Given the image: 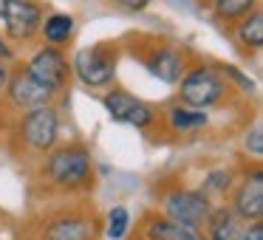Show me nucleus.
<instances>
[{"label": "nucleus", "mask_w": 263, "mask_h": 240, "mask_svg": "<svg viewBox=\"0 0 263 240\" xmlns=\"http://www.w3.org/2000/svg\"><path fill=\"white\" fill-rule=\"evenodd\" d=\"M46 172L54 184L74 189V187H82L91 178V158H88V153L82 147H65V150H57L48 158Z\"/></svg>", "instance_id": "2"}, {"label": "nucleus", "mask_w": 263, "mask_h": 240, "mask_svg": "<svg viewBox=\"0 0 263 240\" xmlns=\"http://www.w3.org/2000/svg\"><path fill=\"white\" fill-rule=\"evenodd\" d=\"M229 181H232V175H229L227 170H212L210 175L204 178V192H212V195H221V192H227Z\"/></svg>", "instance_id": "20"}, {"label": "nucleus", "mask_w": 263, "mask_h": 240, "mask_svg": "<svg viewBox=\"0 0 263 240\" xmlns=\"http://www.w3.org/2000/svg\"><path fill=\"white\" fill-rule=\"evenodd\" d=\"M88 237H91V223L80 221V217H60L43 232V240H88Z\"/></svg>", "instance_id": "12"}, {"label": "nucleus", "mask_w": 263, "mask_h": 240, "mask_svg": "<svg viewBox=\"0 0 263 240\" xmlns=\"http://www.w3.org/2000/svg\"><path fill=\"white\" fill-rule=\"evenodd\" d=\"M105 108H108V113L114 116L116 122H122V125H133V127H150L153 125V110H150L142 99H136L127 91H110L108 96H105Z\"/></svg>", "instance_id": "9"}, {"label": "nucleus", "mask_w": 263, "mask_h": 240, "mask_svg": "<svg viewBox=\"0 0 263 240\" xmlns=\"http://www.w3.org/2000/svg\"><path fill=\"white\" fill-rule=\"evenodd\" d=\"M210 223V240H238V221L229 209H218V212H210L206 217Z\"/></svg>", "instance_id": "15"}, {"label": "nucleus", "mask_w": 263, "mask_h": 240, "mask_svg": "<svg viewBox=\"0 0 263 240\" xmlns=\"http://www.w3.org/2000/svg\"><path fill=\"white\" fill-rule=\"evenodd\" d=\"M26 71H29L34 79H40L43 85H48L51 91H60V88H65V82H68V63H65V57L57 51V46L40 48V51L31 57V63Z\"/></svg>", "instance_id": "8"}, {"label": "nucleus", "mask_w": 263, "mask_h": 240, "mask_svg": "<svg viewBox=\"0 0 263 240\" xmlns=\"http://www.w3.org/2000/svg\"><path fill=\"white\" fill-rule=\"evenodd\" d=\"M243 23L238 26V37L246 48H260L263 46V14L252 9V14L240 17Z\"/></svg>", "instance_id": "16"}, {"label": "nucleus", "mask_w": 263, "mask_h": 240, "mask_svg": "<svg viewBox=\"0 0 263 240\" xmlns=\"http://www.w3.org/2000/svg\"><path fill=\"white\" fill-rule=\"evenodd\" d=\"M223 96V79L206 65L181 74V102H187V108L206 110Z\"/></svg>", "instance_id": "1"}, {"label": "nucleus", "mask_w": 263, "mask_h": 240, "mask_svg": "<svg viewBox=\"0 0 263 240\" xmlns=\"http://www.w3.org/2000/svg\"><path fill=\"white\" fill-rule=\"evenodd\" d=\"M12 57H14V51L6 46V40L0 37V59H12Z\"/></svg>", "instance_id": "24"}, {"label": "nucleus", "mask_w": 263, "mask_h": 240, "mask_svg": "<svg viewBox=\"0 0 263 240\" xmlns=\"http://www.w3.org/2000/svg\"><path fill=\"white\" fill-rule=\"evenodd\" d=\"M40 6L34 0H0V20L12 40H29L40 29Z\"/></svg>", "instance_id": "4"}, {"label": "nucleus", "mask_w": 263, "mask_h": 240, "mask_svg": "<svg viewBox=\"0 0 263 240\" xmlns=\"http://www.w3.org/2000/svg\"><path fill=\"white\" fill-rule=\"evenodd\" d=\"M110 3H116V6L127 9V12H144V9L153 3V0H110Z\"/></svg>", "instance_id": "22"}, {"label": "nucleus", "mask_w": 263, "mask_h": 240, "mask_svg": "<svg viewBox=\"0 0 263 240\" xmlns=\"http://www.w3.org/2000/svg\"><path fill=\"white\" fill-rule=\"evenodd\" d=\"M170 125L173 130L178 133H190V130H201V127L206 125V113H201V110H187V108H176L170 110Z\"/></svg>", "instance_id": "17"}, {"label": "nucleus", "mask_w": 263, "mask_h": 240, "mask_svg": "<svg viewBox=\"0 0 263 240\" xmlns=\"http://www.w3.org/2000/svg\"><path fill=\"white\" fill-rule=\"evenodd\" d=\"M164 212L170 221L198 229L201 223H206L212 206H210V198L204 192H198V189H176V192L167 195Z\"/></svg>", "instance_id": "3"}, {"label": "nucleus", "mask_w": 263, "mask_h": 240, "mask_svg": "<svg viewBox=\"0 0 263 240\" xmlns=\"http://www.w3.org/2000/svg\"><path fill=\"white\" fill-rule=\"evenodd\" d=\"M147 68L161 82H178L181 79V71H184V59L173 48H159V51H153L147 57Z\"/></svg>", "instance_id": "11"}, {"label": "nucleus", "mask_w": 263, "mask_h": 240, "mask_svg": "<svg viewBox=\"0 0 263 240\" xmlns=\"http://www.w3.org/2000/svg\"><path fill=\"white\" fill-rule=\"evenodd\" d=\"M74 34V17L71 14H48L43 23V37L48 46H63Z\"/></svg>", "instance_id": "14"}, {"label": "nucleus", "mask_w": 263, "mask_h": 240, "mask_svg": "<svg viewBox=\"0 0 263 240\" xmlns=\"http://www.w3.org/2000/svg\"><path fill=\"white\" fill-rule=\"evenodd\" d=\"M235 212L243 221H260L263 217V172H252L240 189L235 192Z\"/></svg>", "instance_id": "10"}, {"label": "nucleus", "mask_w": 263, "mask_h": 240, "mask_svg": "<svg viewBox=\"0 0 263 240\" xmlns=\"http://www.w3.org/2000/svg\"><path fill=\"white\" fill-rule=\"evenodd\" d=\"M20 130H23V142L31 150H51L60 133V119L48 105H43V108L26 110Z\"/></svg>", "instance_id": "6"}, {"label": "nucleus", "mask_w": 263, "mask_h": 240, "mask_svg": "<svg viewBox=\"0 0 263 240\" xmlns=\"http://www.w3.org/2000/svg\"><path fill=\"white\" fill-rule=\"evenodd\" d=\"M6 79H9V71H6V65L0 63V91L6 88Z\"/></svg>", "instance_id": "25"}, {"label": "nucleus", "mask_w": 263, "mask_h": 240, "mask_svg": "<svg viewBox=\"0 0 263 240\" xmlns=\"http://www.w3.org/2000/svg\"><path fill=\"white\" fill-rule=\"evenodd\" d=\"M238 240H263V223H260V221H255L243 234H238Z\"/></svg>", "instance_id": "23"}, {"label": "nucleus", "mask_w": 263, "mask_h": 240, "mask_svg": "<svg viewBox=\"0 0 263 240\" xmlns=\"http://www.w3.org/2000/svg\"><path fill=\"white\" fill-rule=\"evenodd\" d=\"M147 240H204V237H201L193 226L176 223V221H170V217H159V221L150 223Z\"/></svg>", "instance_id": "13"}, {"label": "nucleus", "mask_w": 263, "mask_h": 240, "mask_svg": "<svg viewBox=\"0 0 263 240\" xmlns=\"http://www.w3.org/2000/svg\"><path fill=\"white\" fill-rule=\"evenodd\" d=\"M74 71L88 88H105L110 79H114L116 71V57L108 54L102 46L93 48H82L74 57Z\"/></svg>", "instance_id": "5"}, {"label": "nucleus", "mask_w": 263, "mask_h": 240, "mask_svg": "<svg viewBox=\"0 0 263 240\" xmlns=\"http://www.w3.org/2000/svg\"><path fill=\"white\" fill-rule=\"evenodd\" d=\"M246 153H252V155H263V127L260 125H255L252 127V133H246Z\"/></svg>", "instance_id": "21"}, {"label": "nucleus", "mask_w": 263, "mask_h": 240, "mask_svg": "<svg viewBox=\"0 0 263 240\" xmlns=\"http://www.w3.org/2000/svg\"><path fill=\"white\" fill-rule=\"evenodd\" d=\"M221 20H240L255 9V0H210Z\"/></svg>", "instance_id": "18"}, {"label": "nucleus", "mask_w": 263, "mask_h": 240, "mask_svg": "<svg viewBox=\"0 0 263 240\" xmlns=\"http://www.w3.org/2000/svg\"><path fill=\"white\" fill-rule=\"evenodd\" d=\"M127 209L125 206H114V209L108 212V237L110 240H122L127 232Z\"/></svg>", "instance_id": "19"}, {"label": "nucleus", "mask_w": 263, "mask_h": 240, "mask_svg": "<svg viewBox=\"0 0 263 240\" xmlns=\"http://www.w3.org/2000/svg\"><path fill=\"white\" fill-rule=\"evenodd\" d=\"M6 88H9V99H12L14 108L20 110H34V108H43V105L51 102L54 91L48 85H43L40 79L29 74V71H17V74H9L6 79Z\"/></svg>", "instance_id": "7"}]
</instances>
